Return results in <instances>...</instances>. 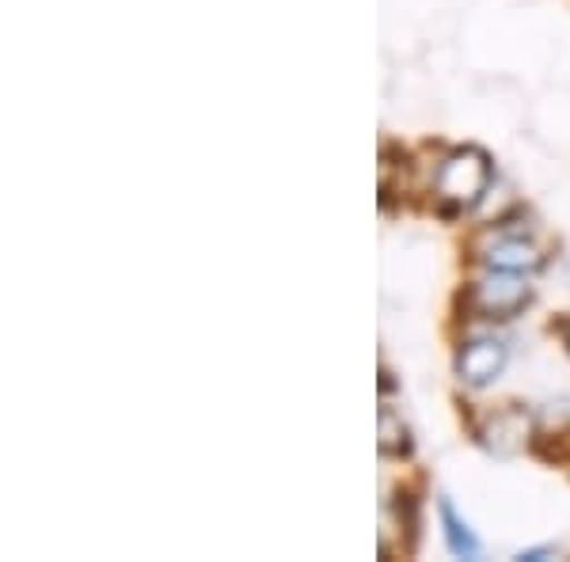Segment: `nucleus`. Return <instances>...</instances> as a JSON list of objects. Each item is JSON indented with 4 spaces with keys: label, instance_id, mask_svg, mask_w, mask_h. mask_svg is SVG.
<instances>
[{
    "label": "nucleus",
    "instance_id": "f257e3e1",
    "mask_svg": "<svg viewBox=\"0 0 570 562\" xmlns=\"http://www.w3.org/2000/svg\"><path fill=\"white\" fill-rule=\"evenodd\" d=\"M491 160L480 149H456L438 168V198L453 209H472L487 195Z\"/></svg>",
    "mask_w": 570,
    "mask_h": 562
},
{
    "label": "nucleus",
    "instance_id": "f03ea898",
    "mask_svg": "<svg viewBox=\"0 0 570 562\" xmlns=\"http://www.w3.org/2000/svg\"><path fill=\"white\" fill-rule=\"evenodd\" d=\"M532 300V289L525 285V274L491 270L468 289V308L480 319H513Z\"/></svg>",
    "mask_w": 570,
    "mask_h": 562
},
{
    "label": "nucleus",
    "instance_id": "7ed1b4c3",
    "mask_svg": "<svg viewBox=\"0 0 570 562\" xmlns=\"http://www.w3.org/2000/svg\"><path fill=\"white\" fill-rule=\"evenodd\" d=\"M505 368V346L499 338H475L468 343L461 354H456V376L472 388H483V384L499 381V373Z\"/></svg>",
    "mask_w": 570,
    "mask_h": 562
},
{
    "label": "nucleus",
    "instance_id": "20e7f679",
    "mask_svg": "<svg viewBox=\"0 0 570 562\" xmlns=\"http://www.w3.org/2000/svg\"><path fill=\"white\" fill-rule=\"evenodd\" d=\"M532 437V418L521 407H505V411H494L487 418V430H483V445L491 448L494 456H513L525 448V441Z\"/></svg>",
    "mask_w": 570,
    "mask_h": 562
},
{
    "label": "nucleus",
    "instance_id": "39448f33",
    "mask_svg": "<svg viewBox=\"0 0 570 562\" xmlns=\"http://www.w3.org/2000/svg\"><path fill=\"white\" fill-rule=\"evenodd\" d=\"M483 263H487V270L532 274L544 266V255H540L525 236H494L483 252Z\"/></svg>",
    "mask_w": 570,
    "mask_h": 562
},
{
    "label": "nucleus",
    "instance_id": "423d86ee",
    "mask_svg": "<svg viewBox=\"0 0 570 562\" xmlns=\"http://www.w3.org/2000/svg\"><path fill=\"white\" fill-rule=\"evenodd\" d=\"M438 510H441V524H445L449 551H453V555H461V559H475V555H480V540H475L472 529H468V524L456 517L453 502H449V497H441Z\"/></svg>",
    "mask_w": 570,
    "mask_h": 562
},
{
    "label": "nucleus",
    "instance_id": "0eeeda50",
    "mask_svg": "<svg viewBox=\"0 0 570 562\" xmlns=\"http://www.w3.org/2000/svg\"><path fill=\"white\" fill-rule=\"evenodd\" d=\"M376 445H381V456H407L411 453V433L389 407H381V441H376Z\"/></svg>",
    "mask_w": 570,
    "mask_h": 562
}]
</instances>
